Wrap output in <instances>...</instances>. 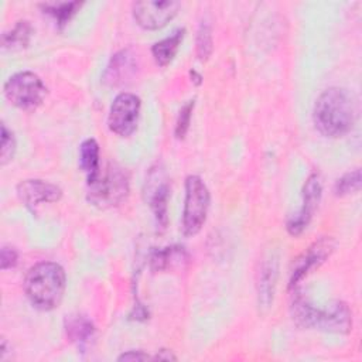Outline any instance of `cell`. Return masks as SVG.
Masks as SVG:
<instances>
[{
    "instance_id": "cell-11",
    "label": "cell",
    "mask_w": 362,
    "mask_h": 362,
    "mask_svg": "<svg viewBox=\"0 0 362 362\" xmlns=\"http://www.w3.org/2000/svg\"><path fill=\"white\" fill-rule=\"evenodd\" d=\"M178 1H136L132 6L134 21L144 30L165 27L178 13Z\"/></svg>"
},
{
    "instance_id": "cell-19",
    "label": "cell",
    "mask_w": 362,
    "mask_h": 362,
    "mask_svg": "<svg viewBox=\"0 0 362 362\" xmlns=\"http://www.w3.org/2000/svg\"><path fill=\"white\" fill-rule=\"evenodd\" d=\"M79 165L92 178L100 168L99 163V144L95 139H86L79 147Z\"/></svg>"
},
{
    "instance_id": "cell-3",
    "label": "cell",
    "mask_w": 362,
    "mask_h": 362,
    "mask_svg": "<svg viewBox=\"0 0 362 362\" xmlns=\"http://www.w3.org/2000/svg\"><path fill=\"white\" fill-rule=\"evenodd\" d=\"M291 296L290 313L298 327L335 334H348L352 329V313L344 301H335L327 308H315L297 291Z\"/></svg>"
},
{
    "instance_id": "cell-4",
    "label": "cell",
    "mask_w": 362,
    "mask_h": 362,
    "mask_svg": "<svg viewBox=\"0 0 362 362\" xmlns=\"http://www.w3.org/2000/svg\"><path fill=\"white\" fill-rule=\"evenodd\" d=\"M127 194V173L115 164H107L103 170L99 168L92 178H88L86 199L100 209L119 205Z\"/></svg>"
},
{
    "instance_id": "cell-24",
    "label": "cell",
    "mask_w": 362,
    "mask_h": 362,
    "mask_svg": "<svg viewBox=\"0 0 362 362\" xmlns=\"http://www.w3.org/2000/svg\"><path fill=\"white\" fill-rule=\"evenodd\" d=\"M194 100H188L180 110L177 122H175V130L174 134L177 139H184V136L187 134L188 129H189V123H191V116H192V110H194Z\"/></svg>"
},
{
    "instance_id": "cell-15",
    "label": "cell",
    "mask_w": 362,
    "mask_h": 362,
    "mask_svg": "<svg viewBox=\"0 0 362 362\" xmlns=\"http://www.w3.org/2000/svg\"><path fill=\"white\" fill-rule=\"evenodd\" d=\"M188 253L182 246L174 245L164 249L153 250L150 256V267L153 272H168L184 269L188 263Z\"/></svg>"
},
{
    "instance_id": "cell-16",
    "label": "cell",
    "mask_w": 362,
    "mask_h": 362,
    "mask_svg": "<svg viewBox=\"0 0 362 362\" xmlns=\"http://www.w3.org/2000/svg\"><path fill=\"white\" fill-rule=\"evenodd\" d=\"M65 332L79 352H86L95 337V325L83 315H71L65 320Z\"/></svg>"
},
{
    "instance_id": "cell-22",
    "label": "cell",
    "mask_w": 362,
    "mask_h": 362,
    "mask_svg": "<svg viewBox=\"0 0 362 362\" xmlns=\"http://www.w3.org/2000/svg\"><path fill=\"white\" fill-rule=\"evenodd\" d=\"M361 189V170H354L344 174L337 180L334 185V192L337 197H345L349 194H355Z\"/></svg>"
},
{
    "instance_id": "cell-10",
    "label": "cell",
    "mask_w": 362,
    "mask_h": 362,
    "mask_svg": "<svg viewBox=\"0 0 362 362\" xmlns=\"http://www.w3.org/2000/svg\"><path fill=\"white\" fill-rule=\"evenodd\" d=\"M322 181L318 173H313L303 187V204L301 208L287 219L286 229L291 236H298L304 232L313 219L315 209L321 201Z\"/></svg>"
},
{
    "instance_id": "cell-5",
    "label": "cell",
    "mask_w": 362,
    "mask_h": 362,
    "mask_svg": "<svg viewBox=\"0 0 362 362\" xmlns=\"http://www.w3.org/2000/svg\"><path fill=\"white\" fill-rule=\"evenodd\" d=\"M211 195L199 175L185 178V198L182 209V230L187 236L197 235L204 226L209 209Z\"/></svg>"
},
{
    "instance_id": "cell-21",
    "label": "cell",
    "mask_w": 362,
    "mask_h": 362,
    "mask_svg": "<svg viewBox=\"0 0 362 362\" xmlns=\"http://www.w3.org/2000/svg\"><path fill=\"white\" fill-rule=\"evenodd\" d=\"M197 57L199 61H206L212 54V28L208 21L199 24L197 33Z\"/></svg>"
},
{
    "instance_id": "cell-17",
    "label": "cell",
    "mask_w": 362,
    "mask_h": 362,
    "mask_svg": "<svg viewBox=\"0 0 362 362\" xmlns=\"http://www.w3.org/2000/svg\"><path fill=\"white\" fill-rule=\"evenodd\" d=\"M184 35H185V30L178 28L171 35L163 38L161 41L156 42L151 47L153 58L158 66H167L174 59L181 42L184 40Z\"/></svg>"
},
{
    "instance_id": "cell-28",
    "label": "cell",
    "mask_w": 362,
    "mask_h": 362,
    "mask_svg": "<svg viewBox=\"0 0 362 362\" xmlns=\"http://www.w3.org/2000/svg\"><path fill=\"white\" fill-rule=\"evenodd\" d=\"M191 76H194V79H192V81H194L197 85H199V83H201V79H202V78H201V75H198L195 71H192V72H191Z\"/></svg>"
},
{
    "instance_id": "cell-18",
    "label": "cell",
    "mask_w": 362,
    "mask_h": 362,
    "mask_svg": "<svg viewBox=\"0 0 362 362\" xmlns=\"http://www.w3.org/2000/svg\"><path fill=\"white\" fill-rule=\"evenodd\" d=\"M34 33L33 25L28 21H18L10 31L4 33L1 37V45L4 49L18 51L30 44L31 35Z\"/></svg>"
},
{
    "instance_id": "cell-6",
    "label": "cell",
    "mask_w": 362,
    "mask_h": 362,
    "mask_svg": "<svg viewBox=\"0 0 362 362\" xmlns=\"http://www.w3.org/2000/svg\"><path fill=\"white\" fill-rule=\"evenodd\" d=\"M4 96L13 106L21 110H34L44 102L47 88L37 74L23 71L6 81Z\"/></svg>"
},
{
    "instance_id": "cell-1",
    "label": "cell",
    "mask_w": 362,
    "mask_h": 362,
    "mask_svg": "<svg viewBox=\"0 0 362 362\" xmlns=\"http://www.w3.org/2000/svg\"><path fill=\"white\" fill-rule=\"evenodd\" d=\"M358 119V99L345 89L332 86L325 89L315 100L313 122L325 137H342L352 130Z\"/></svg>"
},
{
    "instance_id": "cell-13",
    "label": "cell",
    "mask_w": 362,
    "mask_h": 362,
    "mask_svg": "<svg viewBox=\"0 0 362 362\" xmlns=\"http://www.w3.org/2000/svg\"><path fill=\"white\" fill-rule=\"evenodd\" d=\"M139 69V58L132 49H122L112 55L105 72L103 82L107 86H120L130 82Z\"/></svg>"
},
{
    "instance_id": "cell-27",
    "label": "cell",
    "mask_w": 362,
    "mask_h": 362,
    "mask_svg": "<svg viewBox=\"0 0 362 362\" xmlns=\"http://www.w3.org/2000/svg\"><path fill=\"white\" fill-rule=\"evenodd\" d=\"M153 359H158V361H170V359H173V361H175V359H177V356H175V355H173V354H171V351L160 349V351L157 352V355H156V356H153Z\"/></svg>"
},
{
    "instance_id": "cell-7",
    "label": "cell",
    "mask_w": 362,
    "mask_h": 362,
    "mask_svg": "<svg viewBox=\"0 0 362 362\" xmlns=\"http://www.w3.org/2000/svg\"><path fill=\"white\" fill-rule=\"evenodd\" d=\"M140 98L130 92L119 93L109 109L107 126L120 137H129L137 127L140 117Z\"/></svg>"
},
{
    "instance_id": "cell-9",
    "label": "cell",
    "mask_w": 362,
    "mask_h": 362,
    "mask_svg": "<svg viewBox=\"0 0 362 362\" xmlns=\"http://www.w3.org/2000/svg\"><path fill=\"white\" fill-rule=\"evenodd\" d=\"M143 195L148 206L151 208L156 222L160 228H165L168 222V198H170V184L165 175V171L161 165H154L150 168L146 182Z\"/></svg>"
},
{
    "instance_id": "cell-8",
    "label": "cell",
    "mask_w": 362,
    "mask_h": 362,
    "mask_svg": "<svg viewBox=\"0 0 362 362\" xmlns=\"http://www.w3.org/2000/svg\"><path fill=\"white\" fill-rule=\"evenodd\" d=\"M335 247L337 242L329 236H324L310 245L293 263L288 290L296 291L304 277H307L314 269H318L332 255Z\"/></svg>"
},
{
    "instance_id": "cell-26",
    "label": "cell",
    "mask_w": 362,
    "mask_h": 362,
    "mask_svg": "<svg viewBox=\"0 0 362 362\" xmlns=\"http://www.w3.org/2000/svg\"><path fill=\"white\" fill-rule=\"evenodd\" d=\"M147 359H153V356L144 354L143 351H127L117 358V361H147Z\"/></svg>"
},
{
    "instance_id": "cell-25",
    "label": "cell",
    "mask_w": 362,
    "mask_h": 362,
    "mask_svg": "<svg viewBox=\"0 0 362 362\" xmlns=\"http://www.w3.org/2000/svg\"><path fill=\"white\" fill-rule=\"evenodd\" d=\"M17 259H18V253L14 247L11 246H3L1 252H0V267L1 270H7L11 269L17 264Z\"/></svg>"
},
{
    "instance_id": "cell-2",
    "label": "cell",
    "mask_w": 362,
    "mask_h": 362,
    "mask_svg": "<svg viewBox=\"0 0 362 362\" xmlns=\"http://www.w3.org/2000/svg\"><path fill=\"white\" fill-rule=\"evenodd\" d=\"M66 276L64 269L55 262H40L31 266L24 279V291L30 303L41 310L57 308L65 293Z\"/></svg>"
},
{
    "instance_id": "cell-12",
    "label": "cell",
    "mask_w": 362,
    "mask_h": 362,
    "mask_svg": "<svg viewBox=\"0 0 362 362\" xmlns=\"http://www.w3.org/2000/svg\"><path fill=\"white\" fill-rule=\"evenodd\" d=\"M17 197L30 211L34 212L35 208L42 202L59 201L62 197V189L52 182L30 178L18 182Z\"/></svg>"
},
{
    "instance_id": "cell-14",
    "label": "cell",
    "mask_w": 362,
    "mask_h": 362,
    "mask_svg": "<svg viewBox=\"0 0 362 362\" xmlns=\"http://www.w3.org/2000/svg\"><path fill=\"white\" fill-rule=\"evenodd\" d=\"M279 276V260L274 255H269L260 264L257 277V301L259 307L267 310L274 297L276 281Z\"/></svg>"
},
{
    "instance_id": "cell-23",
    "label": "cell",
    "mask_w": 362,
    "mask_h": 362,
    "mask_svg": "<svg viewBox=\"0 0 362 362\" xmlns=\"http://www.w3.org/2000/svg\"><path fill=\"white\" fill-rule=\"evenodd\" d=\"M16 151V139L13 132L7 129L4 123H1V148H0V163L6 165L8 161L13 160Z\"/></svg>"
},
{
    "instance_id": "cell-20",
    "label": "cell",
    "mask_w": 362,
    "mask_h": 362,
    "mask_svg": "<svg viewBox=\"0 0 362 362\" xmlns=\"http://www.w3.org/2000/svg\"><path fill=\"white\" fill-rule=\"evenodd\" d=\"M82 7L79 1H58V3H42L41 8L44 13L49 14L59 28H64L68 21L76 14V11Z\"/></svg>"
}]
</instances>
